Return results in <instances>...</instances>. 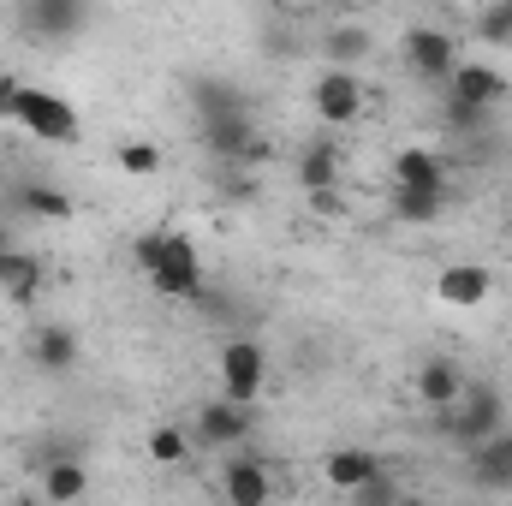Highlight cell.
I'll return each mask as SVG.
<instances>
[{
  "mask_svg": "<svg viewBox=\"0 0 512 506\" xmlns=\"http://www.w3.org/2000/svg\"><path fill=\"white\" fill-rule=\"evenodd\" d=\"M137 268L149 274V286L161 292V298H173V304H197L203 292H209V280H203V256L197 245L185 239V233H167V227H155V233H137Z\"/></svg>",
  "mask_w": 512,
  "mask_h": 506,
  "instance_id": "1",
  "label": "cell"
},
{
  "mask_svg": "<svg viewBox=\"0 0 512 506\" xmlns=\"http://www.w3.org/2000/svg\"><path fill=\"white\" fill-rule=\"evenodd\" d=\"M435 417V435H447L453 447H483L489 435H501L507 429V399L495 393V387H483V381H471L465 387V399L459 405H447V411H429Z\"/></svg>",
  "mask_w": 512,
  "mask_h": 506,
  "instance_id": "2",
  "label": "cell"
},
{
  "mask_svg": "<svg viewBox=\"0 0 512 506\" xmlns=\"http://www.w3.org/2000/svg\"><path fill=\"white\" fill-rule=\"evenodd\" d=\"M18 131H30L36 143H78L84 137V120H78V108L66 102V96H54V90H42V84H18V96H12V114H6Z\"/></svg>",
  "mask_w": 512,
  "mask_h": 506,
  "instance_id": "3",
  "label": "cell"
},
{
  "mask_svg": "<svg viewBox=\"0 0 512 506\" xmlns=\"http://www.w3.org/2000/svg\"><path fill=\"white\" fill-rule=\"evenodd\" d=\"M203 131V143H209V155L215 161H233V167H256L262 155H268V143L256 137L251 126V108H233V114H209V120H197Z\"/></svg>",
  "mask_w": 512,
  "mask_h": 506,
  "instance_id": "4",
  "label": "cell"
},
{
  "mask_svg": "<svg viewBox=\"0 0 512 506\" xmlns=\"http://www.w3.org/2000/svg\"><path fill=\"white\" fill-rule=\"evenodd\" d=\"M399 54H405V66H411L423 84H441V90H447V78L459 72V42H453L447 30H435V24H411L405 42H399Z\"/></svg>",
  "mask_w": 512,
  "mask_h": 506,
  "instance_id": "5",
  "label": "cell"
},
{
  "mask_svg": "<svg viewBox=\"0 0 512 506\" xmlns=\"http://www.w3.org/2000/svg\"><path fill=\"white\" fill-rule=\"evenodd\" d=\"M262 387H268V352H262V340H227L221 346V399L256 405Z\"/></svg>",
  "mask_w": 512,
  "mask_h": 506,
  "instance_id": "6",
  "label": "cell"
},
{
  "mask_svg": "<svg viewBox=\"0 0 512 506\" xmlns=\"http://www.w3.org/2000/svg\"><path fill=\"white\" fill-rule=\"evenodd\" d=\"M18 30L36 36V42H72V36L90 30V6L84 0H24Z\"/></svg>",
  "mask_w": 512,
  "mask_h": 506,
  "instance_id": "7",
  "label": "cell"
},
{
  "mask_svg": "<svg viewBox=\"0 0 512 506\" xmlns=\"http://www.w3.org/2000/svg\"><path fill=\"white\" fill-rule=\"evenodd\" d=\"M256 429V405H233V399H209L197 417H191V447H239L251 441Z\"/></svg>",
  "mask_w": 512,
  "mask_h": 506,
  "instance_id": "8",
  "label": "cell"
},
{
  "mask_svg": "<svg viewBox=\"0 0 512 506\" xmlns=\"http://www.w3.org/2000/svg\"><path fill=\"white\" fill-rule=\"evenodd\" d=\"M310 108H316V120H322V126H352V120L364 114V78H358V72L328 66V72L310 84Z\"/></svg>",
  "mask_w": 512,
  "mask_h": 506,
  "instance_id": "9",
  "label": "cell"
},
{
  "mask_svg": "<svg viewBox=\"0 0 512 506\" xmlns=\"http://www.w3.org/2000/svg\"><path fill=\"white\" fill-rule=\"evenodd\" d=\"M507 90H512L507 72H495V66H483V60H459V72L447 78V102L477 108V114H495Z\"/></svg>",
  "mask_w": 512,
  "mask_h": 506,
  "instance_id": "10",
  "label": "cell"
},
{
  "mask_svg": "<svg viewBox=\"0 0 512 506\" xmlns=\"http://www.w3.org/2000/svg\"><path fill=\"white\" fill-rule=\"evenodd\" d=\"M435 298L453 304V310H477V304L495 298V274H489L483 262H447V268L435 274Z\"/></svg>",
  "mask_w": 512,
  "mask_h": 506,
  "instance_id": "11",
  "label": "cell"
},
{
  "mask_svg": "<svg viewBox=\"0 0 512 506\" xmlns=\"http://www.w3.org/2000/svg\"><path fill=\"white\" fill-rule=\"evenodd\" d=\"M411 387H417V399H423L429 411H447V405H459V399H465L471 376H465V364H459V358H423V364H417V376H411Z\"/></svg>",
  "mask_w": 512,
  "mask_h": 506,
  "instance_id": "12",
  "label": "cell"
},
{
  "mask_svg": "<svg viewBox=\"0 0 512 506\" xmlns=\"http://www.w3.org/2000/svg\"><path fill=\"white\" fill-rule=\"evenodd\" d=\"M322 477H328V489L358 495L364 483L387 477V465H382V453H370V447H334V453L322 459Z\"/></svg>",
  "mask_w": 512,
  "mask_h": 506,
  "instance_id": "13",
  "label": "cell"
},
{
  "mask_svg": "<svg viewBox=\"0 0 512 506\" xmlns=\"http://www.w3.org/2000/svg\"><path fill=\"white\" fill-rule=\"evenodd\" d=\"M393 191H447V161L429 143H405L393 155Z\"/></svg>",
  "mask_w": 512,
  "mask_h": 506,
  "instance_id": "14",
  "label": "cell"
},
{
  "mask_svg": "<svg viewBox=\"0 0 512 506\" xmlns=\"http://www.w3.org/2000/svg\"><path fill=\"white\" fill-rule=\"evenodd\" d=\"M221 495H227V506H274V477H268L262 459L245 453L221 471Z\"/></svg>",
  "mask_w": 512,
  "mask_h": 506,
  "instance_id": "15",
  "label": "cell"
},
{
  "mask_svg": "<svg viewBox=\"0 0 512 506\" xmlns=\"http://www.w3.org/2000/svg\"><path fill=\"white\" fill-rule=\"evenodd\" d=\"M471 483L483 495H512V435H489L483 447H471Z\"/></svg>",
  "mask_w": 512,
  "mask_h": 506,
  "instance_id": "16",
  "label": "cell"
},
{
  "mask_svg": "<svg viewBox=\"0 0 512 506\" xmlns=\"http://www.w3.org/2000/svg\"><path fill=\"white\" fill-rule=\"evenodd\" d=\"M48 506H78L90 495V471H84V459H72V453H54L48 465H42V489H36Z\"/></svg>",
  "mask_w": 512,
  "mask_h": 506,
  "instance_id": "17",
  "label": "cell"
},
{
  "mask_svg": "<svg viewBox=\"0 0 512 506\" xmlns=\"http://www.w3.org/2000/svg\"><path fill=\"white\" fill-rule=\"evenodd\" d=\"M298 185H304V197H322V191H340V149H334L328 137H316V143H304V155H298Z\"/></svg>",
  "mask_w": 512,
  "mask_h": 506,
  "instance_id": "18",
  "label": "cell"
},
{
  "mask_svg": "<svg viewBox=\"0 0 512 506\" xmlns=\"http://www.w3.org/2000/svg\"><path fill=\"white\" fill-rule=\"evenodd\" d=\"M0 292L12 298V304H30L36 292H42V256H30V251H0Z\"/></svg>",
  "mask_w": 512,
  "mask_h": 506,
  "instance_id": "19",
  "label": "cell"
},
{
  "mask_svg": "<svg viewBox=\"0 0 512 506\" xmlns=\"http://www.w3.org/2000/svg\"><path fill=\"white\" fill-rule=\"evenodd\" d=\"M30 358H36V370H48V376H66V370L78 364V334H72V328H36V340H30Z\"/></svg>",
  "mask_w": 512,
  "mask_h": 506,
  "instance_id": "20",
  "label": "cell"
},
{
  "mask_svg": "<svg viewBox=\"0 0 512 506\" xmlns=\"http://www.w3.org/2000/svg\"><path fill=\"white\" fill-rule=\"evenodd\" d=\"M370 48H376V42H370L364 24H334V30L322 36V54H328V66H340V72H358V60H364Z\"/></svg>",
  "mask_w": 512,
  "mask_h": 506,
  "instance_id": "21",
  "label": "cell"
},
{
  "mask_svg": "<svg viewBox=\"0 0 512 506\" xmlns=\"http://www.w3.org/2000/svg\"><path fill=\"white\" fill-rule=\"evenodd\" d=\"M387 209H393L399 227H435L441 209H447V191H393Z\"/></svg>",
  "mask_w": 512,
  "mask_h": 506,
  "instance_id": "22",
  "label": "cell"
},
{
  "mask_svg": "<svg viewBox=\"0 0 512 506\" xmlns=\"http://www.w3.org/2000/svg\"><path fill=\"white\" fill-rule=\"evenodd\" d=\"M18 209L36 221H72V197L54 185H18Z\"/></svg>",
  "mask_w": 512,
  "mask_h": 506,
  "instance_id": "23",
  "label": "cell"
},
{
  "mask_svg": "<svg viewBox=\"0 0 512 506\" xmlns=\"http://www.w3.org/2000/svg\"><path fill=\"white\" fill-rule=\"evenodd\" d=\"M149 459L155 465H185V453H191V429H173V423H161V429H149Z\"/></svg>",
  "mask_w": 512,
  "mask_h": 506,
  "instance_id": "24",
  "label": "cell"
},
{
  "mask_svg": "<svg viewBox=\"0 0 512 506\" xmlns=\"http://www.w3.org/2000/svg\"><path fill=\"white\" fill-rule=\"evenodd\" d=\"M120 173H131V179H155L161 173V143H143V137H131V143H120Z\"/></svg>",
  "mask_w": 512,
  "mask_h": 506,
  "instance_id": "25",
  "label": "cell"
},
{
  "mask_svg": "<svg viewBox=\"0 0 512 506\" xmlns=\"http://www.w3.org/2000/svg\"><path fill=\"white\" fill-rule=\"evenodd\" d=\"M477 36L495 42V48H512V0H495L477 12Z\"/></svg>",
  "mask_w": 512,
  "mask_h": 506,
  "instance_id": "26",
  "label": "cell"
},
{
  "mask_svg": "<svg viewBox=\"0 0 512 506\" xmlns=\"http://www.w3.org/2000/svg\"><path fill=\"white\" fill-rule=\"evenodd\" d=\"M405 501V489H399V477L387 471V477H376V483H364L358 495H352V506H399Z\"/></svg>",
  "mask_w": 512,
  "mask_h": 506,
  "instance_id": "27",
  "label": "cell"
},
{
  "mask_svg": "<svg viewBox=\"0 0 512 506\" xmlns=\"http://www.w3.org/2000/svg\"><path fill=\"white\" fill-rule=\"evenodd\" d=\"M441 120H447V131H483V126H489V114L459 108V102H447V108H441Z\"/></svg>",
  "mask_w": 512,
  "mask_h": 506,
  "instance_id": "28",
  "label": "cell"
},
{
  "mask_svg": "<svg viewBox=\"0 0 512 506\" xmlns=\"http://www.w3.org/2000/svg\"><path fill=\"white\" fill-rule=\"evenodd\" d=\"M310 209H316V215H340L346 203H340V191H322V197H310Z\"/></svg>",
  "mask_w": 512,
  "mask_h": 506,
  "instance_id": "29",
  "label": "cell"
},
{
  "mask_svg": "<svg viewBox=\"0 0 512 506\" xmlns=\"http://www.w3.org/2000/svg\"><path fill=\"white\" fill-rule=\"evenodd\" d=\"M12 96H18V78H12V72H0V120L12 114Z\"/></svg>",
  "mask_w": 512,
  "mask_h": 506,
  "instance_id": "30",
  "label": "cell"
},
{
  "mask_svg": "<svg viewBox=\"0 0 512 506\" xmlns=\"http://www.w3.org/2000/svg\"><path fill=\"white\" fill-rule=\"evenodd\" d=\"M6 506H48L42 495H18V501H6Z\"/></svg>",
  "mask_w": 512,
  "mask_h": 506,
  "instance_id": "31",
  "label": "cell"
},
{
  "mask_svg": "<svg viewBox=\"0 0 512 506\" xmlns=\"http://www.w3.org/2000/svg\"><path fill=\"white\" fill-rule=\"evenodd\" d=\"M399 506H429V501H417V495H405V501H399Z\"/></svg>",
  "mask_w": 512,
  "mask_h": 506,
  "instance_id": "32",
  "label": "cell"
},
{
  "mask_svg": "<svg viewBox=\"0 0 512 506\" xmlns=\"http://www.w3.org/2000/svg\"><path fill=\"white\" fill-rule=\"evenodd\" d=\"M507 256H512V233H507Z\"/></svg>",
  "mask_w": 512,
  "mask_h": 506,
  "instance_id": "33",
  "label": "cell"
}]
</instances>
